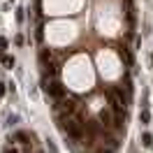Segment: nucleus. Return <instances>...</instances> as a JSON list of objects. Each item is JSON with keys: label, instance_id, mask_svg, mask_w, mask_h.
<instances>
[{"label": "nucleus", "instance_id": "f257e3e1", "mask_svg": "<svg viewBox=\"0 0 153 153\" xmlns=\"http://www.w3.org/2000/svg\"><path fill=\"white\" fill-rule=\"evenodd\" d=\"M63 79H65L67 88H72L76 93L91 91L95 86V70H93L86 53H76L67 60L65 70H63Z\"/></svg>", "mask_w": 153, "mask_h": 153}, {"label": "nucleus", "instance_id": "f03ea898", "mask_svg": "<svg viewBox=\"0 0 153 153\" xmlns=\"http://www.w3.org/2000/svg\"><path fill=\"white\" fill-rule=\"evenodd\" d=\"M123 23V12L118 0H97L95 5V28L107 35V37H116Z\"/></svg>", "mask_w": 153, "mask_h": 153}, {"label": "nucleus", "instance_id": "7ed1b4c3", "mask_svg": "<svg viewBox=\"0 0 153 153\" xmlns=\"http://www.w3.org/2000/svg\"><path fill=\"white\" fill-rule=\"evenodd\" d=\"M44 30H47V33H44L47 42L53 44V47H65L70 42H74L76 35H79L74 21H53V23H49Z\"/></svg>", "mask_w": 153, "mask_h": 153}, {"label": "nucleus", "instance_id": "20e7f679", "mask_svg": "<svg viewBox=\"0 0 153 153\" xmlns=\"http://www.w3.org/2000/svg\"><path fill=\"white\" fill-rule=\"evenodd\" d=\"M97 72L105 76L107 81H114L123 74V65H121V58L116 51L111 49H102L97 51Z\"/></svg>", "mask_w": 153, "mask_h": 153}, {"label": "nucleus", "instance_id": "39448f33", "mask_svg": "<svg viewBox=\"0 0 153 153\" xmlns=\"http://www.w3.org/2000/svg\"><path fill=\"white\" fill-rule=\"evenodd\" d=\"M84 7V0H42V10L58 16V14H76Z\"/></svg>", "mask_w": 153, "mask_h": 153}, {"label": "nucleus", "instance_id": "423d86ee", "mask_svg": "<svg viewBox=\"0 0 153 153\" xmlns=\"http://www.w3.org/2000/svg\"><path fill=\"white\" fill-rule=\"evenodd\" d=\"M151 134H149V132H144V146H151Z\"/></svg>", "mask_w": 153, "mask_h": 153}]
</instances>
